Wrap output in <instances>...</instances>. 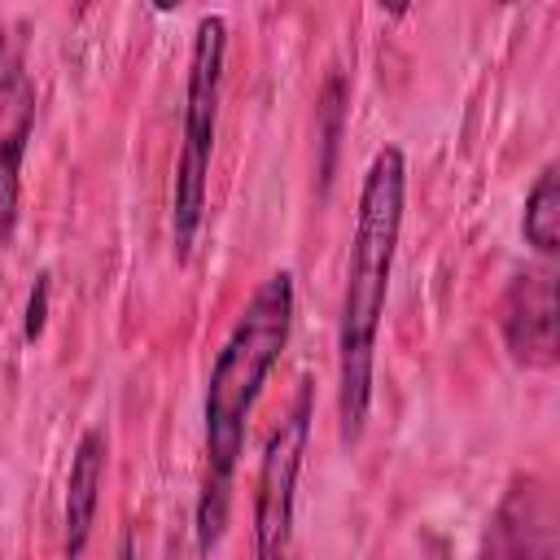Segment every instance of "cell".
<instances>
[{"label": "cell", "instance_id": "obj_7", "mask_svg": "<svg viewBox=\"0 0 560 560\" xmlns=\"http://www.w3.org/2000/svg\"><path fill=\"white\" fill-rule=\"evenodd\" d=\"M499 337L516 368H529V372L556 368L560 341H556V271L551 267L512 271L499 298Z\"/></svg>", "mask_w": 560, "mask_h": 560}, {"label": "cell", "instance_id": "obj_4", "mask_svg": "<svg viewBox=\"0 0 560 560\" xmlns=\"http://www.w3.org/2000/svg\"><path fill=\"white\" fill-rule=\"evenodd\" d=\"M311 389H315L311 376H302L284 420L267 438V451H262V464H258V481H254V560H289L298 472H302L306 442H311V420H315Z\"/></svg>", "mask_w": 560, "mask_h": 560}, {"label": "cell", "instance_id": "obj_2", "mask_svg": "<svg viewBox=\"0 0 560 560\" xmlns=\"http://www.w3.org/2000/svg\"><path fill=\"white\" fill-rule=\"evenodd\" d=\"M402 206H407V158L398 144H385L372 153L359 184V210H354L341 315H337V420H341L346 446L363 438V424L372 411L376 332H381V311H385L389 271L398 254Z\"/></svg>", "mask_w": 560, "mask_h": 560}, {"label": "cell", "instance_id": "obj_11", "mask_svg": "<svg viewBox=\"0 0 560 560\" xmlns=\"http://www.w3.org/2000/svg\"><path fill=\"white\" fill-rule=\"evenodd\" d=\"M118 560H136V538H131V534H122V542H118Z\"/></svg>", "mask_w": 560, "mask_h": 560}, {"label": "cell", "instance_id": "obj_10", "mask_svg": "<svg viewBox=\"0 0 560 560\" xmlns=\"http://www.w3.org/2000/svg\"><path fill=\"white\" fill-rule=\"evenodd\" d=\"M52 276L48 271H39L35 276V289H31V306H26V324H22V337L26 341H39V332H44V319H48V284Z\"/></svg>", "mask_w": 560, "mask_h": 560}, {"label": "cell", "instance_id": "obj_1", "mask_svg": "<svg viewBox=\"0 0 560 560\" xmlns=\"http://www.w3.org/2000/svg\"><path fill=\"white\" fill-rule=\"evenodd\" d=\"M293 271H271L236 315L228 341L214 354L210 381H206V481L197 494V551L210 556L223 538L228 508H232V481L245 451V429L254 416V402L262 398L267 376L276 372L289 332H293Z\"/></svg>", "mask_w": 560, "mask_h": 560}, {"label": "cell", "instance_id": "obj_5", "mask_svg": "<svg viewBox=\"0 0 560 560\" xmlns=\"http://www.w3.org/2000/svg\"><path fill=\"white\" fill-rule=\"evenodd\" d=\"M477 560H560V503L542 472H516L490 508Z\"/></svg>", "mask_w": 560, "mask_h": 560}, {"label": "cell", "instance_id": "obj_9", "mask_svg": "<svg viewBox=\"0 0 560 560\" xmlns=\"http://www.w3.org/2000/svg\"><path fill=\"white\" fill-rule=\"evenodd\" d=\"M521 232H525V245H534V254L551 258L560 249V171L556 162H547L529 192H525V214H521Z\"/></svg>", "mask_w": 560, "mask_h": 560}, {"label": "cell", "instance_id": "obj_6", "mask_svg": "<svg viewBox=\"0 0 560 560\" xmlns=\"http://www.w3.org/2000/svg\"><path fill=\"white\" fill-rule=\"evenodd\" d=\"M35 131V83L26 74V35L18 22H0V232L18 228L22 158Z\"/></svg>", "mask_w": 560, "mask_h": 560}, {"label": "cell", "instance_id": "obj_8", "mask_svg": "<svg viewBox=\"0 0 560 560\" xmlns=\"http://www.w3.org/2000/svg\"><path fill=\"white\" fill-rule=\"evenodd\" d=\"M105 429H83L79 446L70 455V477H66V547L61 560H83L92 525H96V508H101V486H105Z\"/></svg>", "mask_w": 560, "mask_h": 560}, {"label": "cell", "instance_id": "obj_3", "mask_svg": "<svg viewBox=\"0 0 560 560\" xmlns=\"http://www.w3.org/2000/svg\"><path fill=\"white\" fill-rule=\"evenodd\" d=\"M223 61H228V22H223V13H201L192 26V48H188L184 136H179L175 188H171L175 262L192 258V245H197V232L206 219V184H210V153H214L219 96H223Z\"/></svg>", "mask_w": 560, "mask_h": 560}]
</instances>
